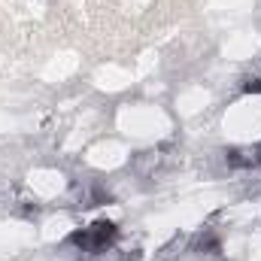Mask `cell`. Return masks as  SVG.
<instances>
[{"mask_svg": "<svg viewBox=\"0 0 261 261\" xmlns=\"http://www.w3.org/2000/svg\"><path fill=\"white\" fill-rule=\"evenodd\" d=\"M158 161H161V155H158V152H143V155L137 158V164H134V167H137L140 173H152V170L158 167Z\"/></svg>", "mask_w": 261, "mask_h": 261, "instance_id": "3957f363", "label": "cell"}, {"mask_svg": "<svg viewBox=\"0 0 261 261\" xmlns=\"http://www.w3.org/2000/svg\"><path fill=\"white\" fill-rule=\"evenodd\" d=\"M195 252H200V255H219V240H216L210 231H206V234H200V237H197Z\"/></svg>", "mask_w": 261, "mask_h": 261, "instance_id": "7a4b0ae2", "label": "cell"}, {"mask_svg": "<svg viewBox=\"0 0 261 261\" xmlns=\"http://www.w3.org/2000/svg\"><path fill=\"white\" fill-rule=\"evenodd\" d=\"M116 234H119V228H116L113 222H94V225H88V228L70 234V243L79 246V249L88 252V255H97V252H107V249L113 246Z\"/></svg>", "mask_w": 261, "mask_h": 261, "instance_id": "6da1fadb", "label": "cell"}, {"mask_svg": "<svg viewBox=\"0 0 261 261\" xmlns=\"http://www.w3.org/2000/svg\"><path fill=\"white\" fill-rule=\"evenodd\" d=\"M182 246H186V237H173V243H167V246L161 249V258H173L176 249H182Z\"/></svg>", "mask_w": 261, "mask_h": 261, "instance_id": "277c9868", "label": "cell"}]
</instances>
